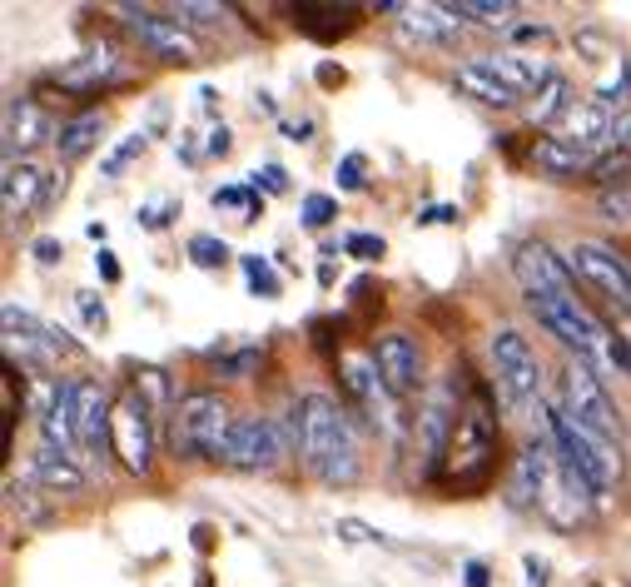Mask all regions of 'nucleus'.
Segmentation results:
<instances>
[{"label": "nucleus", "instance_id": "36", "mask_svg": "<svg viewBox=\"0 0 631 587\" xmlns=\"http://www.w3.org/2000/svg\"><path fill=\"white\" fill-rule=\"evenodd\" d=\"M135 393H139L145 403H160V399H170V383H164L160 369H145V373L135 379Z\"/></svg>", "mask_w": 631, "mask_h": 587}, {"label": "nucleus", "instance_id": "43", "mask_svg": "<svg viewBox=\"0 0 631 587\" xmlns=\"http://www.w3.org/2000/svg\"><path fill=\"white\" fill-rule=\"evenodd\" d=\"M31 254H35V260H41V264H60L65 244H60V240H55V234H41V240H35V244H31Z\"/></svg>", "mask_w": 631, "mask_h": 587}, {"label": "nucleus", "instance_id": "4", "mask_svg": "<svg viewBox=\"0 0 631 587\" xmlns=\"http://www.w3.org/2000/svg\"><path fill=\"white\" fill-rule=\"evenodd\" d=\"M547 414V428H552V448L562 453V463L577 468L582 483H587L597 498H607L611 488L621 483V448L607 444V438L587 434L567 408H542Z\"/></svg>", "mask_w": 631, "mask_h": 587}, {"label": "nucleus", "instance_id": "49", "mask_svg": "<svg viewBox=\"0 0 631 587\" xmlns=\"http://www.w3.org/2000/svg\"><path fill=\"white\" fill-rule=\"evenodd\" d=\"M611 364L631 373V338H611Z\"/></svg>", "mask_w": 631, "mask_h": 587}, {"label": "nucleus", "instance_id": "22", "mask_svg": "<svg viewBox=\"0 0 631 587\" xmlns=\"http://www.w3.org/2000/svg\"><path fill=\"white\" fill-rule=\"evenodd\" d=\"M119 70V55L110 50V45H95V50H85L80 60H70L65 70H55V80H60L65 90H80V95H95L105 80H115Z\"/></svg>", "mask_w": 631, "mask_h": 587}, {"label": "nucleus", "instance_id": "9", "mask_svg": "<svg viewBox=\"0 0 631 587\" xmlns=\"http://www.w3.org/2000/svg\"><path fill=\"white\" fill-rule=\"evenodd\" d=\"M115 458L139 479L154 468V418H150V403L139 399L135 389L115 399Z\"/></svg>", "mask_w": 631, "mask_h": 587}, {"label": "nucleus", "instance_id": "34", "mask_svg": "<svg viewBox=\"0 0 631 587\" xmlns=\"http://www.w3.org/2000/svg\"><path fill=\"white\" fill-rule=\"evenodd\" d=\"M249 185L264 189V195H289V170H284V164H259V170L249 174Z\"/></svg>", "mask_w": 631, "mask_h": 587}, {"label": "nucleus", "instance_id": "52", "mask_svg": "<svg viewBox=\"0 0 631 587\" xmlns=\"http://www.w3.org/2000/svg\"><path fill=\"white\" fill-rule=\"evenodd\" d=\"M209 543H215V528H204L199 522V528H194V548H209Z\"/></svg>", "mask_w": 631, "mask_h": 587}, {"label": "nucleus", "instance_id": "42", "mask_svg": "<svg viewBox=\"0 0 631 587\" xmlns=\"http://www.w3.org/2000/svg\"><path fill=\"white\" fill-rule=\"evenodd\" d=\"M523 567H527V587H552V567H547V557L527 553Z\"/></svg>", "mask_w": 631, "mask_h": 587}, {"label": "nucleus", "instance_id": "17", "mask_svg": "<svg viewBox=\"0 0 631 587\" xmlns=\"http://www.w3.org/2000/svg\"><path fill=\"white\" fill-rule=\"evenodd\" d=\"M597 160H601L597 150H587V145H577V140H562V135L532 145V164L547 174V180H562V185H572V180H592Z\"/></svg>", "mask_w": 631, "mask_h": 587}, {"label": "nucleus", "instance_id": "10", "mask_svg": "<svg viewBox=\"0 0 631 587\" xmlns=\"http://www.w3.org/2000/svg\"><path fill=\"white\" fill-rule=\"evenodd\" d=\"M76 434L85 463H95L105 473V453H115V399L90 379H80L76 389Z\"/></svg>", "mask_w": 631, "mask_h": 587}, {"label": "nucleus", "instance_id": "45", "mask_svg": "<svg viewBox=\"0 0 631 587\" xmlns=\"http://www.w3.org/2000/svg\"><path fill=\"white\" fill-rule=\"evenodd\" d=\"M229 150H234V135H229L225 125H215V130H209V145H204V154H215V160H225Z\"/></svg>", "mask_w": 631, "mask_h": 587}, {"label": "nucleus", "instance_id": "2", "mask_svg": "<svg viewBox=\"0 0 631 587\" xmlns=\"http://www.w3.org/2000/svg\"><path fill=\"white\" fill-rule=\"evenodd\" d=\"M523 458L532 463V479H537V513H542L552 528L572 533V528H587L592 508H597V493L582 483L577 468L562 463L552 444H527Z\"/></svg>", "mask_w": 631, "mask_h": 587}, {"label": "nucleus", "instance_id": "41", "mask_svg": "<svg viewBox=\"0 0 631 587\" xmlns=\"http://www.w3.org/2000/svg\"><path fill=\"white\" fill-rule=\"evenodd\" d=\"M462 587H493V567L482 563V557H468L462 563Z\"/></svg>", "mask_w": 631, "mask_h": 587}, {"label": "nucleus", "instance_id": "39", "mask_svg": "<svg viewBox=\"0 0 631 587\" xmlns=\"http://www.w3.org/2000/svg\"><path fill=\"white\" fill-rule=\"evenodd\" d=\"M76 304H80V314H85L90 329H105V324H110V314H105V304H100V294H95V289L76 294Z\"/></svg>", "mask_w": 631, "mask_h": 587}, {"label": "nucleus", "instance_id": "14", "mask_svg": "<svg viewBox=\"0 0 631 587\" xmlns=\"http://www.w3.org/2000/svg\"><path fill=\"white\" fill-rule=\"evenodd\" d=\"M76 389L80 379H55L41 399V444L65 453L70 463H80V434H76Z\"/></svg>", "mask_w": 631, "mask_h": 587}, {"label": "nucleus", "instance_id": "47", "mask_svg": "<svg viewBox=\"0 0 631 587\" xmlns=\"http://www.w3.org/2000/svg\"><path fill=\"white\" fill-rule=\"evenodd\" d=\"M95 274H100L105 284H119V260H115L110 250H100V254H95Z\"/></svg>", "mask_w": 631, "mask_h": 587}, {"label": "nucleus", "instance_id": "21", "mask_svg": "<svg viewBox=\"0 0 631 587\" xmlns=\"http://www.w3.org/2000/svg\"><path fill=\"white\" fill-rule=\"evenodd\" d=\"M487 60V70H493L497 80H503L513 95H527V90H542L547 80H552V70H547V60H537V55L527 50H503V55H482Z\"/></svg>", "mask_w": 631, "mask_h": 587}, {"label": "nucleus", "instance_id": "38", "mask_svg": "<svg viewBox=\"0 0 631 587\" xmlns=\"http://www.w3.org/2000/svg\"><path fill=\"white\" fill-rule=\"evenodd\" d=\"M364 154H343L339 160V189H364Z\"/></svg>", "mask_w": 631, "mask_h": 587}, {"label": "nucleus", "instance_id": "51", "mask_svg": "<svg viewBox=\"0 0 631 587\" xmlns=\"http://www.w3.org/2000/svg\"><path fill=\"white\" fill-rule=\"evenodd\" d=\"M60 195H65V170H55L50 174V189H45V205H55Z\"/></svg>", "mask_w": 631, "mask_h": 587}, {"label": "nucleus", "instance_id": "53", "mask_svg": "<svg viewBox=\"0 0 631 587\" xmlns=\"http://www.w3.org/2000/svg\"><path fill=\"white\" fill-rule=\"evenodd\" d=\"M621 324H627V338H631V319H621Z\"/></svg>", "mask_w": 631, "mask_h": 587}, {"label": "nucleus", "instance_id": "40", "mask_svg": "<svg viewBox=\"0 0 631 587\" xmlns=\"http://www.w3.org/2000/svg\"><path fill=\"white\" fill-rule=\"evenodd\" d=\"M607 150H631V105L621 110L617 120H611V135H607Z\"/></svg>", "mask_w": 631, "mask_h": 587}, {"label": "nucleus", "instance_id": "31", "mask_svg": "<svg viewBox=\"0 0 631 587\" xmlns=\"http://www.w3.org/2000/svg\"><path fill=\"white\" fill-rule=\"evenodd\" d=\"M145 145H150V135H145V130L125 135V140H119L115 150H110L105 160H100V174H105V180H115V174H125V170H129V160H139V154H145Z\"/></svg>", "mask_w": 631, "mask_h": 587}, {"label": "nucleus", "instance_id": "13", "mask_svg": "<svg viewBox=\"0 0 631 587\" xmlns=\"http://www.w3.org/2000/svg\"><path fill=\"white\" fill-rule=\"evenodd\" d=\"M284 463V438H278L274 418H239L225 448V468L234 473H268Z\"/></svg>", "mask_w": 631, "mask_h": 587}, {"label": "nucleus", "instance_id": "29", "mask_svg": "<svg viewBox=\"0 0 631 587\" xmlns=\"http://www.w3.org/2000/svg\"><path fill=\"white\" fill-rule=\"evenodd\" d=\"M452 11L468 15V21H478V25H487V31H517L513 25V15H517L513 0H452Z\"/></svg>", "mask_w": 631, "mask_h": 587}, {"label": "nucleus", "instance_id": "18", "mask_svg": "<svg viewBox=\"0 0 631 587\" xmlns=\"http://www.w3.org/2000/svg\"><path fill=\"white\" fill-rule=\"evenodd\" d=\"M289 15L299 21V31H309L313 41H339V35H348L358 25V15H364V5H333V0H299V5H289Z\"/></svg>", "mask_w": 631, "mask_h": 587}, {"label": "nucleus", "instance_id": "23", "mask_svg": "<svg viewBox=\"0 0 631 587\" xmlns=\"http://www.w3.org/2000/svg\"><path fill=\"white\" fill-rule=\"evenodd\" d=\"M611 115L601 100H577V105L567 110V120H562V140H577V145H587V150H597V145H607V135H611Z\"/></svg>", "mask_w": 631, "mask_h": 587}, {"label": "nucleus", "instance_id": "16", "mask_svg": "<svg viewBox=\"0 0 631 587\" xmlns=\"http://www.w3.org/2000/svg\"><path fill=\"white\" fill-rule=\"evenodd\" d=\"M45 189H50V174L25 154V160H5V180H0V205L5 219H25L31 209L45 205Z\"/></svg>", "mask_w": 631, "mask_h": 587}, {"label": "nucleus", "instance_id": "20", "mask_svg": "<svg viewBox=\"0 0 631 587\" xmlns=\"http://www.w3.org/2000/svg\"><path fill=\"white\" fill-rule=\"evenodd\" d=\"M50 140V120H45V110L35 105V100H11L5 105V160H15L25 150H35V145Z\"/></svg>", "mask_w": 631, "mask_h": 587}, {"label": "nucleus", "instance_id": "15", "mask_svg": "<svg viewBox=\"0 0 631 587\" xmlns=\"http://www.w3.org/2000/svg\"><path fill=\"white\" fill-rule=\"evenodd\" d=\"M374 364L393 399H408V393H417V383H423V348H417L413 334H383L374 344Z\"/></svg>", "mask_w": 631, "mask_h": 587}, {"label": "nucleus", "instance_id": "26", "mask_svg": "<svg viewBox=\"0 0 631 587\" xmlns=\"http://www.w3.org/2000/svg\"><path fill=\"white\" fill-rule=\"evenodd\" d=\"M31 473H35V479H41L50 493H85V483H90V479H85V468L70 463L65 453H55V448H45V444L35 448Z\"/></svg>", "mask_w": 631, "mask_h": 587}, {"label": "nucleus", "instance_id": "11", "mask_svg": "<svg viewBox=\"0 0 631 587\" xmlns=\"http://www.w3.org/2000/svg\"><path fill=\"white\" fill-rule=\"evenodd\" d=\"M513 274H517L527 299H572V294H577L572 269H567V254H557L552 244H542V240H527L523 250H517Z\"/></svg>", "mask_w": 631, "mask_h": 587}, {"label": "nucleus", "instance_id": "50", "mask_svg": "<svg viewBox=\"0 0 631 587\" xmlns=\"http://www.w3.org/2000/svg\"><path fill=\"white\" fill-rule=\"evenodd\" d=\"M319 85H323V90L343 85V70H339V66H319Z\"/></svg>", "mask_w": 631, "mask_h": 587}, {"label": "nucleus", "instance_id": "32", "mask_svg": "<svg viewBox=\"0 0 631 587\" xmlns=\"http://www.w3.org/2000/svg\"><path fill=\"white\" fill-rule=\"evenodd\" d=\"M190 260L199 264V269H219V264L229 260V244L219 240V234H194V240H190Z\"/></svg>", "mask_w": 631, "mask_h": 587}, {"label": "nucleus", "instance_id": "30", "mask_svg": "<svg viewBox=\"0 0 631 587\" xmlns=\"http://www.w3.org/2000/svg\"><path fill=\"white\" fill-rule=\"evenodd\" d=\"M239 264H244V284L259 294V299H278V294H284V279H278V269L264 260V254H239Z\"/></svg>", "mask_w": 631, "mask_h": 587}, {"label": "nucleus", "instance_id": "1", "mask_svg": "<svg viewBox=\"0 0 631 587\" xmlns=\"http://www.w3.org/2000/svg\"><path fill=\"white\" fill-rule=\"evenodd\" d=\"M294 444L299 458L323 488H354L358 483V438L354 424L329 393H303L294 403Z\"/></svg>", "mask_w": 631, "mask_h": 587}, {"label": "nucleus", "instance_id": "37", "mask_svg": "<svg viewBox=\"0 0 631 587\" xmlns=\"http://www.w3.org/2000/svg\"><path fill=\"white\" fill-rule=\"evenodd\" d=\"M339 538H348V543H388V533H378V528H368L358 518H339Z\"/></svg>", "mask_w": 631, "mask_h": 587}, {"label": "nucleus", "instance_id": "48", "mask_svg": "<svg viewBox=\"0 0 631 587\" xmlns=\"http://www.w3.org/2000/svg\"><path fill=\"white\" fill-rule=\"evenodd\" d=\"M452 219H458V209H452V205H433V209L417 215V225H452Z\"/></svg>", "mask_w": 631, "mask_h": 587}, {"label": "nucleus", "instance_id": "19", "mask_svg": "<svg viewBox=\"0 0 631 587\" xmlns=\"http://www.w3.org/2000/svg\"><path fill=\"white\" fill-rule=\"evenodd\" d=\"M403 35L417 45H452L462 41V21L452 5H403Z\"/></svg>", "mask_w": 631, "mask_h": 587}, {"label": "nucleus", "instance_id": "7", "mask_svg": "<svg viewBox=\"0 0 631 587\" xmlns=\"http://www.w3.org/2000/svg\"><path fill=\"white\" fill-rule=\"evenodd\" d=\"M487 354H493L497 389L507 393V403H513V408H527V403L542 408V364H537V348L527 344V334L497 329V334L487 338Z\"/></svg>", "mask_w": 631, "mask_h": 587}, {"label": "nucleus", "instance_id": "44", "mask_svg": "<svg viewBox=\"0 0 631 587\" xmlns=\"http://www.w3.org/2000/svg\"><path fill=\"white\" fill-rule=\"evenodd\" d=\"M174 215H180V205L170 199V205H160V209H139V225H145V229H164Z\"/></svg>", "mask_w": 631, "mask_h": 587}, {"label": "nucleus", "instance_id": "12", "mask_svg": "<svg viewBox=\"0 0 631 587\" xmlns=\"http://www.w3.org/2000/svg\"><path fill=\"white\" fill-rule=\"evenodd\" d=\"M119 15H125L129 35H139V41L150 45L160 60H170V66H199L204 50H199V41H194L180 21H164V15L145 11V5H119Z\"/></svg>", "mask_w": 631, "mask_h": 587}, {"label": "nucleus", "instance_id": "27", "mask_svg": "<svg viewBox=\"0 0 631 587\" xmlns=\"http://www.w3.org/2000/svg\"><path fill=\"white\" fill-rule=\"evenodd\" d=\"M339 373H343V389L354 393L364 408H378L383 399H393V393L383 389V379H378V364H374V354H343V364H339Z\"/></svg>", "mask_w": 631, "mask_h": 587}, {"label": "nucleus", "instance_id": "28", "mask_svg": "<svg viewBox=\"0 0 631 587\" xmlns=\"http://www.w3.org/2000/svg\"><path fill=\"white\" fill-rule=\"evenodd\" d=\"M577 105L572 100V85L562 76H552L542 90H537V100H532V125H552V120H567V110Z\"/></svg>", "mask_w": 631, "mask_h": 587}, {"label": "nucleus", "instance_id": "8", "mask_svg": "<svg viewBox=\"0 0 631 587\" xmlns=\"http://www.w3.org/2000/svg\"><path fill=\"white\" fill-rule=\"evenodd\" d=\"M562 408H567L587 434L607 438V444H621V414H617V403H611L607 383L592 373V364H582V359L567 364V373H562Z\"/></svg>", "mask_w": 631, "mask_h": 587}, {"label": "nucleus", "instance_id": "5", "mask_svg": "<svg viewBox=\"0 0 631 587\" xmlns=\"http://www.w3.org/2000/svg\"><path fill=\"white\" fill-rule=\"evenodd\" d=\"M493 448H497V418L487 408V393L472 389L468 408H458V428L448 444V468H452V488L472 493L487 483L493 473Z\"/></svg>", "mask_w": 631, "mask_h": 587}, {"label": "nucleus", "instance_id": "24", "mask_svg": "<svg viewBox=\"0 0 631 587\" xmlns=\"http://www.w3.org/2000/svg\"><path fill=\"white\" fill-rule=\"evenodd\" d=\"M100 135H105V110H85V115H70V120L60 125L55 150H60L65 164H76V160H85V154L95 150Z\"/></svg>", "mask_w": 631, "mask_h": 587}, {"label": "nucleus", "instance_id": "25", "mask_svg": "<svg viewBox=\"0 0 631 587\" xmlns=\"http://www.w3.org/2000/svg\"><path fill=\"white\" fill-rule=\"evenodd\" d=\"M452 85H458L468 100H482V105H497V110L517 105V95L493 76V70H487V60H468V66H458L452 70Z\"/></svg>", "mask_w": 631, "mask_h": 587}, {"label": "nucleus", "instance_id": "35", "mask_svg": "<svg viewBox=\"0 0 631 587\" xmlns=\"http://www.w3.org/2000/svg\"><path fill=\"white\" fill-rule=\"evenodd\" d=\"M343 250L354 254V260L374 264V260H383V250H388V244L378 240V234H348V240H343Z\"/></svg>", "mask_w": 631, "mask_h": 587}, {"label": "nucleus", "instance_id": "33", "mask_svg": "<svg viewBox=\"0 0 631 587\" xmlns=\"http://www.w3.org/2000/svg\"><path fill=\"white\" fill-rule=\"evenodd\" d=\"M299 219H303L309 229H329L333 219H339V199H333V195H303Z\"/></svg>", "mask_w": 631, "mask_h": 587}, {"label": "nucleus", "instance_id": "46", "mask_svg": "<svg viewBox=\"0 0 631 587\" xmlns=\"http://www.w3.org/2000/svg\"><path fill=\"white\" fill-rule=\"evenodd\" d=\"M513 41L517 45H547V41H552V31H547V25H517Z\"/></svg>", "mask_w": 631, "mask_h": 587}, {"label": "nucleus", "instance_id": "6", "mask_svg": "<svg viewBox=\"0 0 631 587\" xmlns=\"http://www.w3.org/2000/svg\"><path fill=\"white\" fill-rule=\"evenodd\" d=\"M567 269L572 279H582L597 299H607L621 319H631V260L617 254L601 240H577L567 250Z\"/></svg>", "mask_w": 631, "mask_h": 587}, {"label": "nucleus", "instance_id": "3", "mask_svg": "<svg viewBox=\"0 0 631 587\" xmlns=\"http://www.w3.org/2000/svg\"><path fill=\"white\" fill-rule=\"evenodd\" d=\"M234 424H239L234 408H229L219 393H209V389L184 393L170 414V444L180 458H215V463H225Z\"/></svg>", "mask_w": 631, "mask_h": 587}]
</instances>
